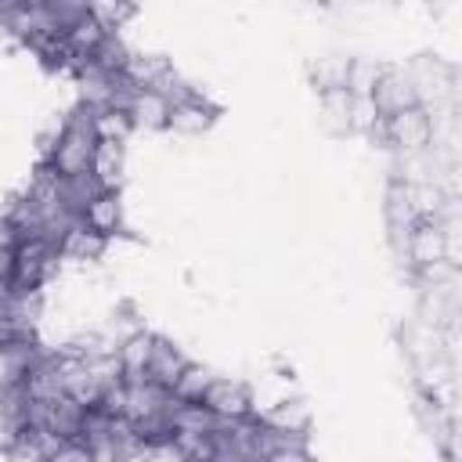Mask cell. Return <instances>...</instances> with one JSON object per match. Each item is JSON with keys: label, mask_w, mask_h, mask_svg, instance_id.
I'll return each instance as SVG.
<instances>
[{"label": "cell", "mask_w": 462, "mask_h": 462, "mask_svg": "<svg viewBox=\"0 0 462 462\" xmlns=\"http://www.w3.org/2000/svg\"><path fill=\"white\" fill-rule=\"evenodd\" d=\"M97 152V126H94V108L76 105L72 112H65V119L58 123V137L51 155L43 159L58 177H79L90 173Z\"/></svg>", "instance_id": "1"}, {"label": "cell", "mask_w": 462, "mask_h": 462, "mask_svg": "<svg viewBox=\"0 0 462 462\" xmlns=\"http://www.w3.org/2000/svg\"><path fill=\"white\" fill-rule=\"evenodd\" d=\"M401 253L408 256L411 271H426V267H433V263H440V260L455 263V260H451V256H455V220H451V224H444V220H437V217L415 220L411 231L404 235V242H401Z\"/></svg>", "instance_id": "2"}, {"label": "cell", "mask_w": 462, "mask_h": 462, "mask_svg": "<svg viewBox=\"0 0 462 462\" xmlns=\"http://www.w3.org/2000/svg\"><path fill=\"white\" fill-rule=\"evenodd\" d=\"M372 137H379L386 148L397 152V159L404 155H422L430 152V141H433V126H430V112L422 105L408 108V112H397L390 119H379Z\"/></svg>", "instance_id": "3"}, {"label": "cell", "mask_w": 462, "mask_h": 462, "mask_svg": "<svg viewBox=\"0 0 462 462\" xmlns=\"http://www.w3.org/2000/svg\"><path fill=\"white\" fill-rule=\"evenodd\" d=\"M58 260H61V256H58V245H54V242H47V238H40V235L18 238V245H14V282H11V289H14V292H40L43 282L54 274Z\"/></svg>", "instance_id": "4"}, {"label": "cell", "mask_w": 462, "mask_h": 462, "mask_svg": "<svg viewBox=\"0 0 462 462\" xmlns=\"http://www.w3.org/2000/svg\"><path fill=\"white\" fill-rule=\"evenodd\" d=\"M199 404H202L209 415L224 419V422H238V419H245V415H256V411H253V393H249V386H245L242 379H227V375H213V383H209V390L202 393Z\"/></svg>", "instance_id": "5"}, {"label": "cell", "mask_w": 462, "mask_h": 462, "mask_svg": "<svg viewBox=\"0 0 462 462\" xmlns=\"http://www.w3.org/2000/svg\"><path fill=\"white\" fill-rule=\"evenodd\" d=\"M368 101H372V108H375L379 119H390V116H397V112L415 108V105H419V94H415V87H411V79H408L404 69L383 65V72H379V79H375Z\"/></svg>", "instance_id": "6"}, {"label": "cell", "mask_w": 462, "mask_h": 462, "mask_svg": "<svg viewBox=\"0 0 462 462\" xmlns=\"http://www.w3.org/2000/svg\"><path fill=\"white\" fill-rule=\"evenodd\" d=\"M79 220H83L94 235H101L105 242L116 238V235L123 231V199H119V188H101V191L83 206Z\"/></svg>", "instance_id": "7"}, {"label": "cell", "mask_w": 462, "mask_h": 462, "mask_svg": "<svg viewBox=\"0 0 462 462\" xmlns=\"http://www.w3.org/2000/svg\"><path fill=\"white\" fill-rule=\"evenodd\" d=\"M217 105L213 101H206L199 90L191 94V97H184V101H177V105H170V119H166V126L173 130V134H184V137H199V134H206L213 123H217Z\"/></svg>", "instance_id": "8"}, {"label": "cell", "mask_w": 462, "mask_h": 462, "mask_svg": "<svg viewBox=\"0 0 462 462\" xmlns=\"http://www.w3.org/2000/svg\"><path fill=\"white\" fill-rule=\"evenodd\" d=\"M22 390L29 401H54L65 393V368H61V354H43L22 379Z\"/></svg>", "instance_id": "9"}, {"label": "cell", "mask_w": 462, "mask_h": 462, "mask_svg": "<svg viewBox=\"0 0 462 462\" xmlns=\"http://www.w3.org/2000/svg\"><path fill=\"white\" fill-rule=\"evenodd\" d=\"M152 343H155V332H148V328H137V332H130L116 343V365H119L123 383H141L144 379Z\"/></svg>", "instance_id": "10"}, {"label": "cell", "mask_w": 462, "mask_h": 462, "mask_svg": "<svg viewBox=\"0 0 462 462\" xmlns=\"http://www.w3.org/2000/svg\"><path fill=\"white\" fill-rule=\"evenodd\" d=\"M173 72H177V69L170 65L166 54H137V51H130V61H126V69H123V79H126L134 90H155V94H159Z\"/></svg>", "instance_id": "11"}, {"label": "cell", "mask_w": 462, "mask_h": 462, "mask_svg": "<svg viewBox=\"0 0 462 462\" xmlns=\"http://www.w3.org/2000/svg\"><path fill=\"white\" fill-rule=\"evenodd\" d=\"M61 448V440L40 426H25L14 440L4 444V458L7 462H51L54 451Z\"/></svg>", "instance_id": "12"}, {"label": "cell", "mask_w": 462, "mask_h": 462, "mask_svg": "<svg viewBox=\"0 0 462 462\" xmlns=\"http://www.w3.org/2000/svg\"><path fill=\"white\" fill-rule=\"evenodd\" d=\"M184 365H188L184 350H180L173 339H166V336H155L144 379H148V383H155V386H162V390H173V383H177V375L184 372Z\"/></svg>", "instance_id": "13"}, {"label": "cell", "mask_w": 462, "mask_h": 462, "mask_svg": "<svg viewBox=\"0 0 462 462\" xmlns=\"http://www.w3.org/2000/svg\"><path fill=\"white\" fill-rule=\"evenodd\" d=\"M260 422H263L267 430L282 433V437L307 440V430H310V408H307V401H300V397H292V401H278V404H271V408L260 415Z\"/></svg>", "instance_id": "14"}, {"label": "cell", "mask_w": 462, "mask_h": 462, "mask_svg": "<svg viewBox=\"0 0 462 462\" xmlns=\"http://www.w3.org/2000/svg\"><path fill=\"white\" fill-rule=\"evenodd\" d=\"M126 116H130L134 130H162L166 119H170V101L155 90H134V97L126 105Z\"/></svg>", "instance_id": "15"}, {"label": "cell", "mask_w": 462, "mask_h": 462, "mask_svg": "<svg viewBox=\"0 0 462 462\" xmlns=\"http://www.w3.org/2000/svg\"><path fill=\"white\" fill-rule=\"evenodd\" d=\"M105 238L101 235H94L83 220H76L65 235H61V242H58V256H65V260H101V253H105Z\"/></svg>", "instance_id": "16"}, {"label": "cell", "mask_w": 462, "mask_h": 462, "mask_svg": "<svg viewBox=\"0 0 462 462\" xmlns=\"http://www.w3.org/2000/svg\"><path fill=\"white\" fill-rule=\"evenodd\" d=\"M29 426V397L25 390H4L0 393V448L7 440H14L22 430Z\"/></svg>", "instance_id": "17"}, {"label": "cell", "mask_w": 462, "mask_h": 462, "mask_svg": "<svg viewBox=\"0 0 462 462\" xmlns=\"http://www.w3.org/2000/svg\"><path fill=\"white\" fill-rule=\"evenodd\" d=\"M123 166H126L123 144L119 141H97V152H94V162H90V173L97 177V184L101 188H119Z\"/></svg>", "instance_id": "18"}, {"label": "cell", "mask_w": 462, "mask_h": 462, "mask_svg": "<svg viewBox=\"0 0 462 462\" xmlns=\"http://www.w3.org/2000/svg\"><path fill=\"white\" fill-rule=\"evenodd\" d=\"M346 65H350V58H343V54H321V58H314L307 65V76H310V83H314L318 94L346 90L343 87L346 83Z\"/></svg>", "instance_id": "19"}, {"label": "cell", "mask_w": 462, "mask_h": 462, "mask_svg": "<svg viewBox=\"0 0 462 462\" xmlns=\"http://www.w3.org/2000/svg\"><path fill=\"white\" fill-rule=\"evenodd\" d=\"M209 383H213V372H209L206 365H199V361H188L170 393H173L177 401H184V404H199L202 393L209 390Z\"/></svg>", "instance_id": "20"}, {"label": "cell", "mask_w": 462, "mask_h": 462, "mask_svg": "<svg viewBox=\"0 0 462 462\" xmlns=\"http://www.w3.org/2000/svg\"><path fill=\"white\" fill-rule=\"evenodd\" d=\"M318 105H321V123H325L328 134H346L350 130V94L346 90L318 94Z\"/></svg>", "instance_id": "21"}, {"label": "cell", "mask_w": 462, "mask_h": 462, "mask_svg": "<svg viewBox=\"0 0 462 462\" xmlns=\"http://www.w3.org/2000/svg\"><path fill=\"white\" fill-rule=\"evenodd\" d=\"M379 72H383L379 61H372V58H350V65H346V83H343L346 94L368 97L372 87H375V79H379Z\"/></svg>", "instance_id": "22"}, {"label": "cell", "mask_w": 462, "mask_h": 462, "mask_svg": "<svg viewBox=\"0 0 462 462\" xmlns=\"http://www.w3.org/2000/svg\"><path fill=\"white\" fill-rule=\"evenodd\" d=\"M94 126H97V141H119V144H126V137L134 130V123L123 108H97Z\"/></svg>", "instance_id": "23"}, {"label": "cell", "mask_w": 462, "mask_h": 462, "mask_svg": "<svg viewBox=\"0 0 462 462\" xmlns=\"http://www.w3.org/2000/svg\"><path fill=\"white\" fill-rule=\"evenodd\" d=\"M87 11L105 32H116L123 29L126 18H134V4H87Z\"/></svg>", "instance_id": "24"}, {"label": "cell", "mask_w": 462, "mask_h": 462, "mask_svg": "<svg viewBox=\"0 0 462 462\" xmlns=\"http://www.w3.org/2000/svg\"><path fill=\"white\" fill-rule=\"evenodd\" d=\"M375 123H379V116H375L372 101H368V97H354V94H350V130L372 134V130H375Z\"/></svg>", "instance_id": "25"}, {"label": "cell", "mask_w": 462, "mask_h": 462, "mask_svg": "<svg viewBox=\"0 0 462 462\" xmlns=\"http://www.w3.org/2000/svg\"><path fill=\"white\" fill-rule=\"evenodd\" d=\"M260 462H314V458L307 451V440H289V444H278V448L263 451Z\"/></svg>", "instance_id": "26"}, {"label": "cell", "mask_w": 462, "mask_h": 462, "mask_svg": "<svg viewBox=\"0 0 462 462\" xmlns=\"http://www.w3.org/2000/svg\"><path fill=\"white\" fill-rule=\"evenodd\" d=\"M51 462H94V458H90V448L83 440H61V448L54 451Z\"/></svg>", "instance_id": "27"}, {"label": "cell", "mask_w": 462, "mask_h": 462, "mask_svg": "<svg viewBox=\"0 0 462 462\" xmlns=\"http://www.w3.org/2000/svg\"><path fill=\"white\" fill-rule=\"evenodd\" d=\"M14 282V249H0V289H11Z\"/></svg>", "instance_id": "28"}, {"label": "cell", "mask_w": 462, "mask_h": 462, "mask_svg": "<svg viewBox=\"0 0 462 462\" xmlns=\"http://www.w3.org/2000/svg\"><path fill=\"white\" fill-rule=\"evenodd\" d=\"M18 245V227L0 213V249H14Z\"/></svg>", "instance_id": "29"}, {"label": "cell", "mask_w": 462, "mask_h": 462, "mask_svg": "<svg viewBox=\"0 0 462 462\" xmlns=\"http://www.w3.org/2000/svg\"><path fill=\"white\" fill-rule=\"evenodd\" d=\"M209 462H242V458H235V455H227V451H217Z\"/></svg>", "instance_id": "30"}]
</instances>
